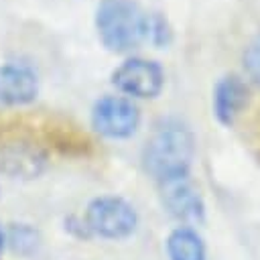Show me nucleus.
<instances>
[{
  "mask_svg": "<svg viewBox=\"0 0 260 260\" xmlns=\"http://www.w3.org/2000/svg\"><path fill=\"white\" fill-rule=\"evenodd\" d=\"M195 156V136L189 126L177 120H167L154 128L146 140L142 162L148 175L156 181L187 175Z\"/></svg>",
  "mask_w": 260,
  "mask_h": 260,
  "instance_id": "f257e3e1",
  "label": "nucleus"
},
{
  "mask_svg": "<svg viewBox=\"0 0 260 260\" xmlns=\"http://www.w3.org/2000/svg\"><path fill=\"white\" fill-rule=\"evenodd\" d=\"M95 28L106 49L124 53L146 39L148 16L134 0H102L95 10Z\"/></svg>",
  "mask_w": 260,
  "mask_h": 260,
  "instance_id": "f03ea898",
  "label": "nucleus"
},
{
  "mask_svg": "<svg viewBox=\"0 0 260 260\" xmlns=\"http://www.w3.org/2000/svg\"><path fill=\"white\" fill-rule=\"evenodd\" d=\"M85 230L106 240H124L138 225L136 209L122 197L102 195L89 201L85 209Z\"/></svg>",
  "mask_w": 260,
  "mask_h": 260,
  "instance_id": "7ed1b4c3",
  "label": "nucleus"
},
{
  "mask_svg": "<svg viewBox=\"0 0 260 260\" xmlns=\"http://www.w3.org/2000/svg\"><path fill=\"white\" fill-rule=\"evenodd\" d=\"M160 203L171 217L181 221V225H197L205 219V203L199 187L187 175H177L158 181Z\"/></svg>",
  "mask_w": 260,
  "mask_h": 260,
  "instance_id": "20e7f679",
  "label": "nucleus"
},
{
  "mask_svg": "<svg viewBox=\"0 0 260 260\" xmlns=\"http://www.w3.org/2000/svg\"><path fill=\"white\" fill-rule=\"evenodd\" d=\"M140 124L136 104L124 95H104L93 104L91 126L106 138H128Z\"/></svg>",
  "mask_w": 260,
  "mask_h": 260,
  "instance_id": "39448f33",
  "label": "nucleus"
},
{
  "mask_svg": "<svg viewBox=\"0 0 260 260\" xmlns=\"http://www.w3.org/2000/svg\"><path fill=\"white\" fill-rule=\"evenodd\" d=\"M112 83L132 98H156L165 85V71L152 59H126L112 73Z\"/></svg>",
  "mask_w": 260,
  "mask_h": 260,
  "instance_id": "423d86ee",
  "label": "nucleus"
},
{
  "mask_svg": "<svg viewBox=\"0 0 260 260\" xmlns=\"http://www.w3.org/2000/svg\"><path fill=\"white\" fill-rule=\"evenodd\" d=\"M47 162L45 150L30 140H12L0 148V171L12 179H32Z\"/></svg>",
  "mask_w": 260,
  "mask_h": 260,
  "instance_id": "0eeeda50",
  "label": "nucleus"
},
{
  "mask_svg": "<svg viewBox=\"0 0 260 260\" xmlns=\"http://www.w3.org/2000/svg\"><path fill=\"white\" fill-rule=\"evenodd\" d=\"M39 79L35 71L20 63L0 65V104L22 106L37 98Z\"/></svg>",
  "mask_w": 260,
  "mask_h": 260,
  "instance_id": "6e6552de",
  "label": "nucleus"
},
{
  "mask_svg": "<svg viewBox=\"0 0 260 260\" xmlns=\"http://www.w3.org/2000/svg\"><path fill=\"white\" fill-rule=\"evenodd\" d=\"M248 85L238 75H223L213 87V116L221 126H232L248 104Z\"/></svg>",
  "mask_w": 260,
  "mask_h": 260,
  "instance_id": "1a4fd4ad",
  "label": "nucleus"
},
{
  "mask_svg": "<svg viewBox=\"0 0 260 260\" xmlns=\"http://www.w3.org/2000/svg\"><path fill=\"white\" fill-rule=\"evenodd\" d=\"M169 260H205L203 238L191 225H177L167 238Z\"/></svg>",
  "mask_w": 260,
  "mask_h": 260,
  "instance_id": "9d476101",
  "label": "nucleus"
},
{
  "mask_svg": "<svg viewBox=\"0 0 260 260\" xmlns=\"http://www.w3.org/2000/svg\"><path fill=\"white\" fill-rule=\"evenodd\" d=\"M8 242L12 244V248L20 254H28L35 250L37 242H39V234L30 228V225H24V223H18L14 228H10L8 232Z\"/></svg>",
  "mask_w": 260,
  "mask_h": 260,
  "instance_id": "9b49d317",
  "label": "nucleus"
},
{
  "mask_svg": "<svg viewBox=\"0 0 260 260\" xmlns=\"http://www.w3.org/2000/svg\"><path fill=\"white\" fill-rule=\"evenodd\" d=\"M244 67L254 83L260 85V35L244 51Z\"/></svg>",
  "mask_w": 260,
  "mask_h": 260,
  "instance_id": "f8f14e48",
  "label": "nucleus"
},
{
  "mask_svg": "<svg viewBox=\"0 0 260 260\" xmlns=\"http://www.w3.org/2000/svg\"><path fill=\"white\" fill-rule=\"evenodd\" d=\"M146 39H150L156 47H165L171 41V28L167 20L158 14L148 16V28H146Z\"/></svg>",
  "mask_w": 260,
  "mask_h": 260,
  "instance_id": "ddd939ff",
  "label": "nucleus"
},
{
  "mask_svg": "<svg viewBox=\"0 0 260 260\" xmlns=\"http://www.w3.org/2000/svg\"><path fill=\"white\" fill-rule=\"evenodd\" d=\"M2 246H4V234H2V230H0V250H2Z\"/></svg>",
  "mask_w": 260,
  "mask_h": 260,
  "instance_id": "4468645a",
  "label": "nucleus"
}]
</instances>
